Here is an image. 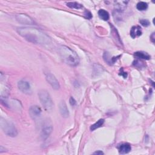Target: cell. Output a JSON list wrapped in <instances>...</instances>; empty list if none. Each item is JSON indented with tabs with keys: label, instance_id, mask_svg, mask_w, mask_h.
I'll return each instance as SVG.
<instances>
[{
	"label": "cell",
	"instance_id": "cell-20",
	"mask_svg": "<svg viewBox=\"0 0 155 155\" xmlns=\"http://www.w3.org/2000/svg\"><path fill=\"white\" fill-rule=\"evenodd\" d=\"M139 23L144 27H148L150 25V22L147 20H144V19L141 20L139 21Z\"/></svg>",
	"mask_w": 155,
	"mask_h": 155
},
{
	"label": "cell",
	"instance_id": "cell-9",
	"mask_svg": "<svg viewBox=\"0 0 155 155\" xmlns=\"http://www.w3.org/2000/svg\"><path fill=\"white\" fill-rule=\"evenodd\" d=\"M16 18L19 23L22 24H32L34 23L32 19L25 14H18L16 16Z\"/></svg>",
	"mask_w": 155,
	"mask_h": 155
},
{
	"label": "cell",
	"instance_id": "cell-15",
	"mask_svg": "<svg viewBox=\"0 0 155 155\" xmlns=\"http://www.w3.org/2000/svg\"><path fill=\"white\" fill-rule=\"evenodd\" d=\"M98 15L101 19L104 21H107L110 18L109 12L104 9H101L98 11Z\"/></svg>",
	"mask_w": 155,
	"mask_h": 155
},
{
	"label": "cell",
	"instance_id": "cell-21",
	"mask_svg": "<svg viewBox=\"0 0 155 155\" xmlns=\"http://www.w3.org/2000/svg\"><path fill=\"white\" fill-rule=\"evenodd\" d=\"M70 104H71L72 106H74L76 105V101L75 100V99H74L73 97H71V98H70Z\"/></svg>",
	"mask_w": 155,
	"mask_h": 155
},
{
	"label": "cell",
	"instance_id": "cell-12",
	"mask_svg": "<svg viewBox=\"0 0 155 155\" xmlns=\"http://www.w3.org/2000/svg\"><path fill=\"white\" fill-rule=\"evenodd\" d=\"M132 150L131 145L129 144L124 143L119 146V152L120 154H124L129 153Z\"/></svg>",
	"mask_w": 155,
	"mask_h": 155
},
{
	"label": "cell",
	"instance_id": "cell-2",
	"mask_svg": "<svg viewBox=\"0 0 155 155\" xmlns=\"http://www.w3.org/2000/svg\"><path fill=\"white\" fill-rule=\"evenodd\" d=\"M58 52L63 61L67 64L75 67L79 63V58L76 52L66 45H61L58 48Z\"/></svg>",
	"mask_w": 155,
	"mask_h": 155
},
{
	"label": "cell",
	"instance_id": "cell-18",
	"mask_svg": "<svg viewBox=\"0 0 155 155\" xmlns=\"http://www.w3.org/2000/svg\"><path fill=\"white\" fill-rule=\"evenodd\" d=\"M136 8L139 11H145L148 8V5L147 3H145V2H141L139 3H138L136 5Z\"/></svg>",
	"mask_w": 155,
	"mask_h": 155
},
{
	"label": "cell",
	"instance_id": "cell-22",
	"mask_svg": "<svg viewBox=\"0 0 155 155\" xmlns=\"http://www.w3.org/2000/svg\"><path fill=\"white\" fill-rule=\"evenodd\" d=\"M84 15H85V17H86L87 18H88V19H90V18H91V17H92L91 13H90V12H88V11H85Z\"/></svg>",
	"mask_w": 155,
	"mask_h": 155
},
{
	"label": "cell",
	"instance_id": "cell-8",
	"mask_svg": "<svg viewBox=\"0 0 155 155\" xmlns=\"http://www.w3.org/2000/svg\"><path fill=\"white\" fill-rule=\"evenodd\" d=\"M41 112L42 110L41 108L37 106H33L30 107L29 109V114L31 118L34 120L39 119V118L41 115Z\"/></svg>",
	"mask_w": 155,
	"mask_h": 155
},
{
	"label": "cell",
	"instance_id": "cell-6",
	"mask_svg": "<svg viewBox=\"0 0 155 155\" xmlns=\"http://www.w3.org/2000/svg\"><path fill=\"white\" fill-rule=\"evenodd\" d=\"M45 78L48 83L50 84V85L53 87V88L55 90H58L60 88V85L58 81L55 78V75L51 73L48 72L45 73Z\"/></svg>",
	"mask_w": 155,
	"mask_h": 155
},
{
	"label": "cell",
	"instance_id": "cell-1",
	"mask_svg": "<svg viewBox=\"0 0 155 155\" xmlns=\"http://www.w3.org/2000/svg\"><path fill=\"white\" fill-rule=\"evenodd\" d=\"M17 32L26 40L35 44H48L51 42V38L47 34L34 27H22Z\"/></svg>",
	"mask_w": 155,
	"mask_h": 155
},
{
	"label": "cell",
	"instance_id": "cell-16",
	"mask_svg": "<svg viewBox=\"0 0 155 155\" xmlns=\"http://www.w3.org/2000/svg\"><path fill=\"white\" fill-rule=\"evenodd\" d=\"M104 59L105 61L107 64H109L110 65H112V64L115 63V62L117 60V58H116V57H111L109 53L106 52L104 54Z\"/></svg>",
	"mask_w": 155,
	"mask_h": 155
},
{
	"label": "cell",
	"instance_id": "cell-24",
	"mask_svg": "<svg viewBox=\"0 0 155 155\" xmlns=\"http://www.w3.org/2000/svg\"><path fill=\"white\" fill-rule=\"evenodd\" d=\"M150 38H151V41L154 43V33H153L151 35V36H150Z\"/></svg>",
	"mask_w": 155,
	"mask_h": 155
},
{
	"label": "cell",
	"instance_id": "cell-23",
	"mask_svg": "<svg viewBox=\"0 0 155 155\" xmlns=\"http://www.w3.org/2000/svg\"><path fill=\"white\" fill-rule=\"evenodd\" d=\"M94 154H104V153H103L102 151H96V152H95L94 153H93Z\"/></svg>",
	"mask_w": 155,
	"mask_h": 155
},
{
	"label": "cell",
	"instance_id": "cell-4",
	"mask_svg": "<svg viewBox=\"0 0 155 155\" xmlns=\"http://www.w3.org/2000/svg\"><path fill=\"white\" fill-rule=\"evenodd\" d=\"M0 125L3 132L11 137H15L18 135V131L15 126V125L11 121H8L3 118H1L0 119Z\"/></svg>",
	"mask_w": 155,
	"mask_h": 155
},
{
	"label": "cell",
	"instance_id": "cell-3",
	"mask_svg": "<svg viewBox=\"0 0 155 155\" xmlns=\"http://www.w3.org/2000/svg\"><path fill=\"white\" fill-rule=\"evenodd\" d=\"M41 104L47 111H50L54 107V102L48 92L45 90H41L38 92Z\"/></svg>",
	"mask_w": 155,
	"mask_h": 155
},
{
	"label": "cell",
	"instance_id": "cell-7",
	"mask_svg": "<svg viewBox=\"0 0 155 155\" xmlns=\"http://www.w3.org/2000/svg\"><path fill=\"white\" fill-rule=\"evenodd\" d=\"M18 86L19 89L24 93L27 95H30L32 93V89L30 84L29 82L25 80L20 81L18 83Z\"/></svg>",
	"mask_w": 155,
	"mask_h": 155
},
{
	"label": "cell",
	"instance_id": "cell-17",
	"mask_svg": "<svg viewBox=\"0 0 155 155\" xmlns=\"http://www.w3.org/2000/svg\"><path fill=\"white\" fill-rule=\"evenodd\" d=\"M104 123V119H101L99 121H98L95 124H94L93 125H92L91 126L90 130L91 131H93V130L101 127Z\"/></svg>",
	"mask_w": 155,
	"mask_h": 155
},
{
	"label": "cell",
	"instance_id": "cell-10",
	"mask_svg": "<svg viewBox=\"0 0 155 155\" xmlns=\"http://www.w3.org/2000/svg\"><path fill=\"white\" fill-rule=\"evenodd\" d=\"M60 111L61 116L63 118H68L69 116V112L67 109L66 102L64 101H61L60 103Z\"/></svg>",
	"mask_w": 155,
	"mask_h": 155
},
{
	"label": "cell",
	"instance_id": "cell-13",
	"mask_svg": "<svg viewBox=\"0 0 155 155\" xmlns=\"http://www.w3.org/2000/svg\"><path fill=\"white\" fill-rule=\"evenodd\" d=\"M142 35L141 28L139 26H133L130 30V36L133 38L140 36Z\"/></svg>",
	"mask_w": 155,
	"mask_h": 155
},
{
	"label": "cell",
	"instance_id": "cell-11",
	"mask_svg": "<svg viewBox=\"0 0 155 155\" xmlns=\"http://www.w3.org/2000/svg\"><path fill=\"white\" fill-rule=\"evenodd\" d=\"M129 2H115V11L119 13H122L125 8L127 7Z\"/></svg>",
	"mask_w": 155,
	"mask_h": 155
},
{
	"label": "cell",
	"instance_id": "cell-19",
	"mask_svg": "<svg viewBox=\"0 0 155 155\" xmlns=\"http://www.w3.org/2000/svg\"><path fill=\"white\" fill-rule=\"evenodd\" d=\"M67 5L68 7L72 8V9H79L82 8V6L76 2H69L67 3Z\"/></svg>",
	"mask_w": 155,
	"mask_h": 155
},
{
	"label": "cell",
	"instance_id": "cell-14",
	"mask_svg": "<svg viewBox=\"0 0 155 155\" xmlns=\"http://www.w3.org/2000/svg\"><path fill=\"white\" fill-rule=\"evenodd\" d=\"M135 56L136 58L141 60H148L150 58V56L147 53L144 52V51H137V52L135 53Z\"/></svg>",
	"mask_w": 155,
	"mask_h": 155
},
{
	"label": "cell",
	"instance_id": "cell-5",
	"mask_svg": "<svg viewBox=\"0 0 155 155\" xmlns=\"http://www.w3.org/2000/svg\"><path fill=\"white\" fill-rule=\"evenodd\" d=\"M53 130V126L51 123L48 121V120L45 121L43 122L41 131V137L42 140L47 139L49 136L50 135L51 133L52 132Z\"/></svg>",
	"mask_w": 155,
	"mask_h": 155
}]
</instances>
